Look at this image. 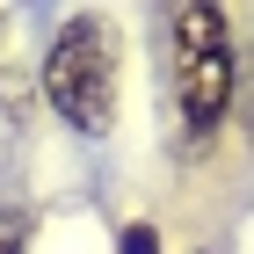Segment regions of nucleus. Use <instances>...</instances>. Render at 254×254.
<instances>
[{
    "label": "nucleus",
    "mask_w": 254,
    "mask_h": 254,
    "mask_svg": "<svg viewBox=\"0 0 254 254\" xmlns=\"http://www.w3.org/2000/svg\"><path fill=\"white\" fill-rule=\"evenodd\" d=\"M160 73H167L175 145L182 153L211 145L240 95V44L225 0H160Z\"/></svg>",
    "instance_id": "obj_1"
},
{
    "label": "nucleus",
    "mask_w": 254,
    "mask_h": 254,
    "mask_svg": "<svg viewBox=\"0 0 254 254\" xmlns=\"http://www.w3.org/2000/svg\"><path fill=\"white\" fill-rule=\"evenodd\" d=\"M37 87H44V102L59 109L65 131L109 138V131H117V95H124L117 22H109V15H73L59 37H51V51H44Z\"/></svg>",
    "instance_id": "obj_2"
},
{
    "label": "nucleus",
    "mask_w": 254,
    "mask_h": 254,
    "mask_svg": "<svg viewBox=\"0 0 254 254\" xmlns=\"http://www.w3.org/2000/svg\"><path fill=\"white\" fill-rule=\"evenodd\" d=\"M0 254H29V211L0 203Z\"/></svg>",
    "instance_id": "obj_3"
},
{
    "label": "nucleus",
    "mask_w": 254,
    "mask_h": 254,
    "mask_svg": "<svg viewBox=\"0 0 254 254\" xmlns=\"http://www.w3.org/2000/svg\"><path fill=\"white\" fill-rule=\"evenodd\" d=\"M124 254H160V233L153 225H131V233H124Z\"/></svg>",
    "instance_id": "obj_4"
}]
</instances>
